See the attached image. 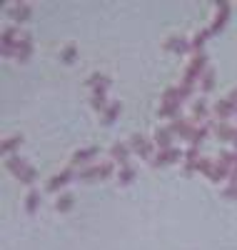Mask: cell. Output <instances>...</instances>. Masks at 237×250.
I'll return each instance as SVG.
<instances>
[{
  "label": "cell",
  "instance_id": "12",
  "mask_svg": "<svg viewBox=\"0 0 237 250\" xmlns=\"http://www.w3.org/2000/svg\"><path fill=\"white\" fill-rule=\"evenodd\" d=\"M30 13H33V8L28 3H13V5H8V15L15 20V23H25V20L30 18Z\"/></svg>",
  "mask_w": 237,
  "mask_h": 250
},
{
  "label": "cell",
  "instance_id": "29",
  "mask_svg": "<svg viewBox=\"0 0 237 250\" xmlns=\"http://www.w3.org/2000/svg\"><path fill=\"white\" fill-rule=\"evenodd\" d=\"M25 208H28V213H38V208H40V193H28V200H25Z\"/></svg>",
  "mask_w": 237,
  "mask_h": 250
},
{
  "label": "cell",
  "instance_id": "16",
  "mask_svg": "<svg viewBox=\"0 0 237 250\" xmlns=\"http://www.w3.org/2000/svg\"><path fill=\"white\" fill-rule=\"evenodd\" d=\"M120 110H122V105H120V103H118V100H113V103H110V105H107V108L102 110V118H100V120H102V125H113V123L118 120V115H120Z\"/></svg>",
  "mask_w": 237,
  "mask_h": 250
},
{
  "label": "cell",
  "instance_id": "3",
  "mask_svg": "<svg viewBox=\"0 0 237 250\" xmlns=\"http://www.w3.org/2000/svg\"><path fill=\"white\" fill-rule=\"evenodd\" d=\"M110 175H113V165L110 163H98V165H88V168L80 173V180L93 183V180H105Z\"/></svg>",
  "mask_w": 237,
  "mask_h": 250
},
{
  "label": "cell",
  "instance_id": "13",
  "mask_svg": "<svg viewBox=\"0 0 237 250\" xmlns=\"http://www.w3.org/2000/svg\"><path fill=\"white\" fill-rule=\"evenodd\" d=\"M110 158H115L120 165H127V158H130V145L127 143H113L110 145Z\"/></svg>",
  "mask_w": 237,
  "mask_h": 250
},
{
  "label": "cell",
  "instance_id": "19",
  "mask_svg": "<svg viewBox=\"0 0 237 250\" xmlns=\"http://www.w3.org/2000/svg\"><path fill=\"white\" fill-rule=\"evenodd\" d=\"M30 55H33V38L23 35L18 40V60H28Z\"/></svg>",
  "mask_w": 237,
  "mask_h": 250
},
{
  "label": "cell",
  "instance_id": "21",
  "mask_svg": "<svg viewBox=\"0 0 237 250\" xmlns=\"http://www.w3.org/2000/svg\"><path fill=\"white\" fill-rule=\"evenodd\" d=\"M180 105H182V103H162V105H160V118H172V120H175V118H180Z\"/></svg>",
  "mask_w": 237,
  "mask_h": 250
},
{
  "label": "cell",
  "instance_id": "4",
  "mask_svg": "<svg viewBox=\"0 0 237 250\" xmlns=\"http://www.w3.org/2000/svg\"><path fill=\"white\" fill-rule=\"evenodd\" d=\"M127 145H130V150L133 153H138L140 158H153V145H150V140L145 138V135H140V133H135V135H130V140H127Z\"/></svg>",
  "mask_w": 237,
  "mask_h": 250
},
{
  "label": "cell",
  "instance_id": "32",
  "mask_svg": "<svg viewBox=\"0 0 237 250\" xmlns=\"http://www.w3.org/2000/svg\"><path fill=\"white\" fill-rule=\"evenodd\" d=\"M222 198H230V200H237V183H230L225 190H222Z\"/></svg>",
  "mask_w": 237,
  "mask_h": 250
},
{
  "label": "cell",
  "instance_id": "11",
  "mask_svg": "<svg viewBox=\"0 0 237 250\" xmlns=\"http://www.w3.org/2000/svg\"><path fill=\"white\" fill-rule=\"evenodd\" d=\"M185 153L182 150H178V148H170V150H160L155 158H153V163L158 165V168H162V165H170V163H178L180 158H182Z\"/></svg>",
  "mask_w": 237,
  "mask_h": 250
},
{
  "label": "cell",
  "instance_id": "15",
  "mask_svg": "<svg viewBox=\"0 0 237 250\" xmlns=\"http://www.w3.org/2000/svg\"><path fill=\"white\" fill-rule=\"evenodd\" d=\"M88 88L95 93V90H107L110 88V78L107 75H102V73H93L90 78H88Z\"/></svg>",
  "mask_w": 237,
  "mask_h": 250
},
{
  "label": "cell",
  "instance_id": "20",
  "mask_svg": "<svg viewBox=\"0 0 237 250\" xmlns=\"http://www.w3.org/2000/svg\"><path fill=\"white\" fill-rule=\"evenodd\" d=\"M207 130H210V125L205 123V125H200V128H195V133H192V138L187 140L190 143V148H198L200 150V145L205 143V138H207Z\"/></svg>",
  "mask_w": 237,
  "mask_h": 250
},
{
  "label": "cell",
  "instance_id": "5",
  "mask_svg": "<svg viewBox=\"0 0 237 250\" xmlns=\"http://www.w3.org/2000/svg\"><path fill=\"white\" fill-rule=\"evenodd\" d=\"M212 113H215V118H217L220 123H227V118H235L237 115V105H235L232 100H227V98H220L212 105Z\"/></svg>",
  "mask_w": 237,
  "mask_h": 250
},
{
  "label": "cell",
  "instance_id": "27",
  "mask_svg": "<svg viewBox=\"0 0 237 250\" xmlns=\"http://www.w3.org/2000/svg\"><path fill=\"white\" fill-rule=\"evenodd\" d=\"M200 88H202L205 93H210V90L215 88V70H212V68H207L205 75L200 78Z\"/></svg>",
  "mask_w": 237,
  "mask_h": 250
},
{
  "label": "cell",
  "instance_id": "33",
  "mask_svg": "<svg viewBox=\"0 0 237 250\" xmlns=\"http://www.w3.org/2000/svg\"><path fill=\"white\" fill-rule=\"evenodd\" d=\"M227 100H232V103H235V105H237V88L227 93Z\"/></svg>",
  "mask_w": 237,
  "mask_h": 250
},
{
  "label": "cell",
  "instance_id": "31",
  "mask_svg": "<svg viewBox=\"0 0 237 250\" xmlns=\"http://www.w3.org/2000/svg\"><path fill=\"white\" fill-rule=\"evenodd\" d=\"M60 55H62V60H65V62H73V60H75V55H78V50H75V45H65Z\"/></svg>",
  "mask_w": 237,
  "mask_h": 250
},
{
  "label": "cell",
  "instance_id": "10",
  "mask_svg": "<svg viewBox=\"0 0 237 250\" xmlns=\"http://www.w3.org/2000/svg\"><path fill=\"white\" fill-rule=\"evenodd\" d=\"M167 130L172 133V135H180V138H185V140H190L192 138V133H195V128L185 120V118H175L170 125H167Z\"/></svg>",
  "mask_w": 237,
  "mask_h": 250
},
{
  "label": "cell",
  "instance_id": "7",
  "mask_svg": "<svg viewBox=\"0 0 237 250\" xmlns=\"http://www.w3.org/2000/svg\"><path fill=\"white\" fill-rule=\"evenodd\" d=\"M215 8H217V15H215V23L210 25L212 33H220L227 23V18H230V3H225V0H217L215 3Z\"/></svg>",
  "mask_w": 237,
  "mask_h": 250
},
{
  "label": "cell",
  "instance_id": "17",
  "mask_svg": "<svg viewBox=\"0 0 237 250\" xmlns=\"http://www.w3.org/2000/svg\"><path fill=\"white\" fill-rule=\"evenodd\" d=\"M98 153H100V150L95 148V145H90V148H82V150H75V153H73V163L85 165V163H90Z\"/></svg>",
  "mask_w": 237,
  "mask_h": 250
},
{
  "label": "cell",
  "instance_id": "2",
  "mask_svg": "<svg viewBox=\"0 0 237 250\" xmlns=\"http://www.w3.org/2000/svg\"><path fill=\"white\" fill-rule=\"evenodd\" d=\"M205 70H207V55H205V53H198L195 58L190 60V65H187V70H185V78H182L180 85L187 88V90H192V88H195V80L202 78Z\"/></svg>",
  "mask_w": 237,
  "mask_h": 250
},
{
  "label": "cell",
  "instance_id": "26",
  "mask_svg": "<svg viewBox=\"0 0 237 250\" xmlns=\"http://www.w3.org/2000/svg\"><path fill=\"white\" fill-rule=\"evenodd\" d=\"M20 145H23V135H10V138L3 140V153H5V155H8V153H15Z\"/></svg>",
  "mask_w": 237,
  "mask_h": 250
},
{
  "label": "cell",
  "instance_id": "25",
  "mask_svg": "<svg viewBox=\"0 0 237 250\" xmlns=\"http://www.w3.org/2000/svg\"><path fill=\"white\" fill-rule=\"evenodd\" d=\"M135 168H133V165H122V168H120V173H118V183L120 185H127V183H133L135 180Z\"/></svg>",
  "mask_w": 237,
  "mask_h": 250
},
{
  "label": "cell",
  "instance_id": "34",
  "mask_svg": "<svg viewBox=\"0 0 237 250\" xmlns=\"http://www.w3.org/2000/svg\"><path fill=\"white\" fill-rule=\"evenodd\" d=\"M232 145H235V148H237V138H235V143H232Z\"/></svg>",
  "mask_w": 237,
  "mask_h": 250
},
{
  "label": "cell",
  "instance_id": "18",
  "mask_svg": "<svg viewBox=\"0 0 237 250\" xmlns=\"http://www.w3.org/2000/svg\"><path fill=\"white\" fill-rule=\"evenodd\" d=\"M155 145L160 150H170L172 148V133L167 128H158L155 130Z\"/></svg>",
  "mask_w": 237,
  "mask_h": 250
},
{
  "label": "cell",
  "instance_id": "9",
  "mask_svg": "<svg viewBox=\"0 0 237 250\" xmlns=\"http://www.w3.org/2000/svg\"><path fill=\"white\" fill-rule=\"evenodd\" d=\"M73 178H75V173H73L70 168H65V170H60L58 175H53V178H50V180L45 183V190H48V193H55V190H60L62 185H68V183H70Z\"/></svg>",
  "mask_w": 237,
  "mask_h": 250
},
{
  "label": "cell",
  "instance_id": "14",
  "mask_svg": "<svg viewBox=\"0 0 237 250\" xmlns=\"http://www.w3.org/2000/svg\"><path fill=\"white\" fill-rule=\"evenodd\" d=\"M210 128L215 130V135H217L220 140L235 143V138H237V130L232 128V125H227V123H215V125H210Z\"/></svg>",
  "mask_w": 237,
  "mask_h": 250
},
{
  "label": "cell",
  "instance_id": "30",
  "mask_svg": "<svg viewBox=\"0 0 237 250\" xmlns=\"http://www.w3.org/2000/svg\"><path fill=\"white\" fill-rule=\"evenodd\" d=\"M215 165H217V163H212V160H207V158H200V163H198V170H200V173H205L207 178H212V173H215Z\"/></svg>",
  "mask_w": 237,
  "mask_h": 250
},
{
  "label": "cell",
  "instance_id": "1",
  "mask_svg": "<svg viewBox=\"0 0 237 250\" xmlns=\"http://www.w3.org/2000/svg\"><path fill=\"white\" fill-rule=\"evenodd\" d=\"M5 170L13 173L20 183H35V180H38V170L33 168V165H28L20 155H10V158H5Z\"/></svg>",
  "mask_w": 237,
  "mask_h": 250
},
{
  "label": "cell",
  "instance_id": "23",
  "mask_svg": "<svg viewBox=\"0 0 237 250\" xmlns=\"http://www.w3.org/2000/svg\"><path fill=\"white\" fill-rule=\"evenodd\" d=\"M73 205H75V198H73L70 193H62V195L55 200V210H58V213H65V210H70Z\"/></svg>",
  "mask_w": 237,
  "mask_h": 250
},
{
  "label": "cell",
  "instance_id": "22",
  "mask_svg": "<svg viewBox=\"0 0 237 250\" xmlns=\"http://www.w3.org/2000/svg\"><path fill=\"white\" fill-rule=\"evenodd\" d=\"M210 35H212V30H210V28H207V30H198V33H195V38L190 40V43H192V50L202 53V45L207 43V38H210Z\"/></svg>",
  "mask_w": 237,
  "mask_h": 250
},
{
  "label": "cell",
  "instance_id": "8",
  "mask_svg": "<svg viewBox=\"0 0 237 250\" xmlns=\"http://www.w3.org/2000/svg\"><path fill=\"white\" fill-rule=\"evenodd\" d=\"M165 50H170V53H178V55H182V53L192 50V43H190L187 38H182V35H170V38L165 40Z\"/></svg>",
  "mask_w": 237,
  "mask_h": 250
},
{
  "label": "cell",
  "instance_id": "6",
  "mask_svg": "<svg viewBox=\"0 0 237 250\" xmlns=\"http://www.w3.org/2000/svg\"><path fill=\"white\" fill-rule=\"evenodd\" d=\"M23 38L15 28H5L3 30V55H18V40Z\"/></svg>",
  "mask_w": 237,
  "mask_h": 250
},
{
  "label": "cell",
  "instance_id": "24",
  "mask_svg": "<svg viewBox=\"0 0 237 250\" xmlns=\"http://www.w3.org/2000/svg\"><path fill=\"white\" fill-rule=\"evenodd\" d=\"M90 103H93V108H95V110H100V113H102L107 105H110V103H107V90H95Z\"/></svg>",
  "mask_w": 237,
  "mask_h": 250
},
{
  "label": "cell",
  "instance_id": "28",
  "mask_svg": "<svg viewBox=\"0 0 237 250\" xmlns=\"http://www.w3.org/2000/svg\"><path fill=\"white\" fill-rule=\"evenodd\" d=\"M192 118H198V120H202V118H207V103L200 98V100H195L192 103Z\"/></svg>",
  "mask_w": 237,
  "mask_h": 250
}]
</instances>
